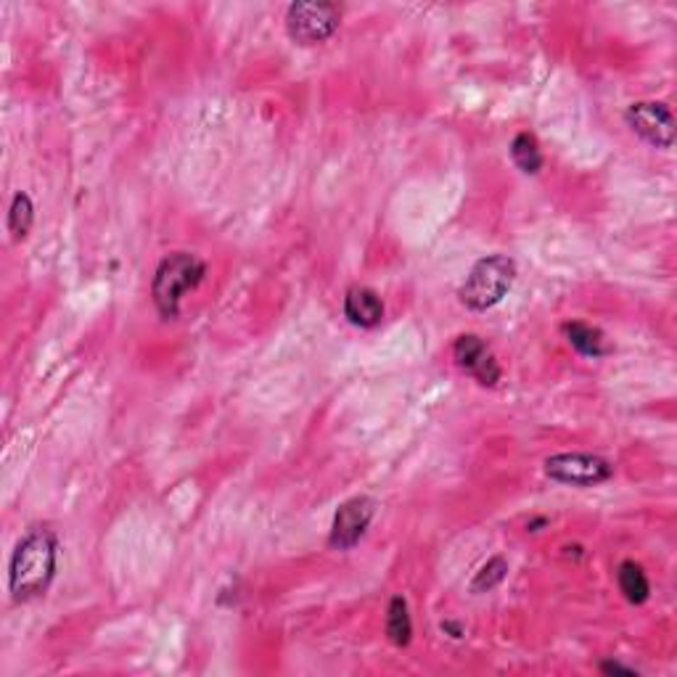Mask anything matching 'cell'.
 <instances>
[{
  "instance_id": "obj_1",
  "label": "cell",
  "mask_w": 677,
  "mask_h": 677,
  "mask_svg": "<svg viewBox=\"0 0 677 677\" xmlns=\"http://www.w3.org/2000/svg\"><path fill=\"white\" fill-rule=\"evenodd\" d=\"M59 564V540L56 534L45 527H32L30 532L19 540L17 551L11 556L9 566V587L11 598L17 604L40 598L51 587L56 577Z\"/></svg>"
},
{
  "instance_id": "obj_2",
  "label": "cell",
  "mask_w": 677,
  "mask_h": 677,
  "mask_svg": "<svg viewBox=\"0 0 677 677\" xmlns=\"http://www.w3.org/2000/svg\"><path fill=\"white\" fill-rule=\"evenodd\" d=\"M207 265L205 260L191 252H175L167 254L159 262L157 273L152 281V300L157 304L159 315L167 321H175L180 315V302L188 291H194L205 281Z\"/></svg>"
},
{
  "instance_id": "obj_3",
  "label": "cell",
  "mask_w": 677,
  "mask_h": 677,
  "mask_svg": "<svg viewBox=\"0 0 677 677\" xmlns=\"http://www.w3.org/2000/svg\"><path fill=\"white\" fill-rule=\"evenodd\" d=\"M513 281H517V262L506 254H490L471 268L458 296L473 313H485L503 302Z\"/></svg>"
},
{
  "instance_id": "obj_4",
  "label": "cell",
  "mask_w": 677,
  "mask_h": 677,
  "mask_svg": "<svg viewBox=\"0 0 677 677\" xmlns=\"http://www.w3.org/2000/svg\"><path fill=\"white\" fill-rule=\"evenodd\" d=\"M342 9L336 3H291L287 11V32L294 43L317 45L338 30Z\"/></svg>"
},
{
  "instance_id": "obj_5",
  "label": "cell",
  "mask_w": 677,
  "mask_h": 677,
  "mask_svg": "<svg viewBox=\"0 0 677 677\" xmlns=\"http://www.w3.org/2000/svg\"><path fill=\"white\" fill-rule=\"evenodd\" d=\"M545 473L561 485L595 487L614 477V466L591 452H559L545 460Z\"/></svg>"
},
{
  "instance_id": "obj_6",
  "label": "cell",
  "mask_w": 677,
  "mask_h": 677,
  "mask_svg": "<svg viewBox=\"0 0 677 677\" xmlns=\"http://www.w3.org/2000/svg\"><path fill=\"white\" fill-rule=\"evenodd\" d=\"M627 125L638 133L646 144L656 148H673L675 144V119L667 104L662 101H638L625 114Z\"/></svg>"
},
{
  "instance_id": "obj_7",
  "label": "cell",
  "mask_w": 677,
  "mask_h": 677,
  "mask_svg": "<svg viewBox=\"0 0 677 677\" xmlns=\"http://www.w3.org/2000/svg\"><path fill=\"white\" fill-rule=\"evenodd\" d=\"M376 517V503L368 496H357L350 498L347 503L338 506V511L334 513V524H331V548H338V551H350L361 543V538L368 530V524Z\"/></svg>"
},
{
  "instance_id": "obj_8",
  "label": "cell",
  "mask_w": 677,
  "mask_h": 677,
  "mask_svg": "<svg viewBox=\"0 0 677 677\" xmlns=\"http://www.w3.org/2000/svg\"><path fill=\"white\" fill-rule=\"evenodd\" d=\"M452 357H456L458 368L477 378L482 387H496L500 376H503V371H500L496 355H492V350L487 347L485 338L473 334H464L456 338V344H452Z\"/></svg>"
},
{
  "instance_id": "obj_9",
  "label": "cell",
  "mask_w": 677,
  "mask_h": 677,
  "mask_svg": "<svg viewBox=\"0 0 677 677\" xmlns=\"http://www.w3.org/2000/svg\"><path fill=\"white\" fill-rule=\"evenodd\" d=\"M344 317L357 329H376L384 321L382 296L368 287H352L344 296Z\"/></svg>"
},
{
  "instance_id": "obj_10",
  "label": "cell",
  "mask_w": 677,
  "mask_h": 677,
  "mask_svg": "<svg viewBox=\"0 0 677 677\" xmlns=\"http://www.w3.org/2000/svg\"><path fill=\"white\" fill-rule=\"evenodd\" d=\"M564 334L569 338V344H572V347L577 350L580 355L601 357V355H606V352H608L604 331L595 329V326H587V323H580V321L566 323Z\"/></svg>"
},
{
  "instance_id": "obj_11",
  "label": "cell",
  "mask_w": 677,
  "mask_h": 677,
  "mask_svg": "<svg viewBox=\"0 0 677 677\" xmlns=\"http://www.w3.org/2000/svg\"><path fill=\"white\" fill-rule=\"evenodd\" d=\"M617 582L622 595L635 606L646 604L648 595H652V585H648L646 572H643V566L635 564V561H622L617 569Z\"/></svg>"
},
{
  "instance_id": "obj_12",
  "label": "cell",
  "mask_w": 677,
  "mask_h": 677,
  "mask_svg": "<svg viewBox=\"0 0 677 677\" xmlns=\"http://www.w3.org/2000/svg\"><path fill=\"white\" fill-rule=\"evenodd\" d=\"M387 638L399 648L408 646L410 638H413V619H410V612H408V601H405L403 595H395V598L389 601Z\"/></svg>"
},
{
  "instance_id": "obj_13",
  "label": "cell",
  "mask_w": 677,
  "mask_h": 677,
  "mask_svg": "<svg viewBox=\"0 0 677 677\" xmlns=\"http://www.w3.org/2000/svg\"><path fill=\"white\" fill-rule=\"evenodd\" d=\"M511 159L527 175H538L543 169V152L532 133H519L511 144Z\"/></svg>"
},
{
  "instance_id": "obj_14",
  "label": "cell",
  "mask_w": 677,
  "mask_h": 677,
  "mask_svg": "<svg viewBox=\"0 0 677 677\" xmlns=\"http://www.w3.org/2000/svg\"><path fill=\"white\" fill-rule=\"evenodd\" d=\"M32 222H35L32 199L27 194H17L9 209V230L13 233V239H27V233L32 230Z\"/></svg>"
},
{
  "instance_id": "obj_15",
  "label": "cell",
  "mask_w": 677,
  "mask_h": 677,
  "mask_svg": "<svg viewBox=\"0 0 677 677\" xmlns=\"http://www.w3.org/2000/svg\"><path fill=\"white\" fill-rule=\"evenodd\" d=\"M506 572H508L506 559H503V556H492L482 569H479L477 577L471 580V591H473V593H487V591H492V587H498L500 582L506 580Z\"/></svg>"
},
{
  "instance_id": "obj_16",
  "label": "cell",
  "mask_w": 677,
  "mask_h": 677,
  "mask_svg": "<svg viewBox=\"0 0 677 677\" xmlns=\"http://www.w3.org/2000/svg\"><path fill=\"white\" fill-rule=\"evenodd\" d=\"M601 673L606 675H627V677H638V669L619 665V662H601Z\"/></svg>"
}]
</instances>
